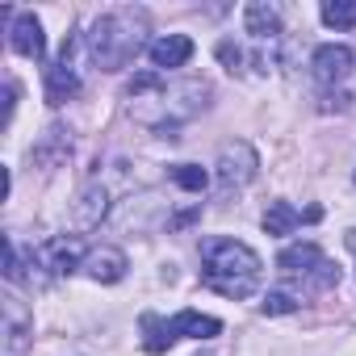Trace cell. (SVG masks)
<instances>
[{"mask_svg":"<svg viewBox=\"0 0 356 356\" xmlns=\"http://www.w3.org/2000/svg\"><path fill=\"white\" fill-rule=\"evenodd\" d=\"M218 59L227 63V72H239V67H243V51H239L235 42H218Z\"/></svg>","mask_w":356,"mask_h":356,"instance_id":"ffe728a7","label":"cell"},{"mask_svg":"<svg viewBox=\"0 0 356 356\" xmlns=\"http://www.w3.org/2000/svg\"><path fill=\"white\" fill-rule=\"evenodd\" d=\"M76 92H80V76H76V67L67 59H59L55 67H47V101L51 105H63Z\"/></svg>","mask_w":356,"mask_h":356,"instance_id":"30bf717a","label":"cell"},{"mask_svg":"<svg viewBox=\"0 0 356 356\" xmlns=\"http://www.w3.org/2000/svg\"><path fill=\"white\" fill-rule=\"evenodd\" d=\"M243 26H248V34L252 38H273L277 30H281V9L277 5H268V0H252L248 5V13H243Z\"/></svg>","mask_w":356,"mask_h":356,"instance_id":"8fae6325","label":"cell"},{"mask_svg":"<svg viewBox=\"0 0 356 356\" xmlns=\"http://www.w3.org/2000/svg\"><path fill=\"white\" fill-rule=\"evenodd\" d=\"M30 343V327L17 310V298H5V356H22Z\"/></svg>","mask_w":356,"mask_h":356,"instance_id":"4fadbf2b","label":"cell"},{"mask_svg":"<svg viewBox=\"0 0 356 356\" xmlns=\"http://www.w3.org/2000/svg\"><path fill=\"white\" fill-rule=\"evenodd\" d=\"M84 273L92 281H101V285H113V281L126 277V256L118 248H97V252L84 256Z\"/></svg>","mask_w":356,"mask_h":356,"instance_id":"9c48e42d","label":"cell"},{"mask_svg":"<svg viewBox=\"0 0 356 356\" xmlns=\"http://www.w3.org/2000/svg\"><path fill=\"white\" fill-rule=\"evenodd\" d=\"M172 331L176 335H189V339H214L222 331V323L214 314H197V310H181L172 318Z\"/></svg>","mask_w":356,"mask_h":356,"instance_id":"5bb4252c","label":"cell"},{"mask_svg":"<svg viewBox=\"0 0 356 356\" xmlns=\"http://www.w3.org/2000/svg\"><path fill=\"white\" fill-rule=\"evenodd\" d=\"M352 63H356V59H352V51H348V47L327 42V47H318V51H314L310 72H314V80H318V84H339V80H348Z\"/></svg>","mask_w":356,"mask_h":356,"instance_id":"5b68a950","label":"cell"},{"mask_svg":"<svg viewBox=\"0 0 356 356\" xmlns=\"http://www.w3.org/2000/svg\"><path fill=\"white\" fill-rule=\"evenodd\" d=\"M256 168H260V159H256V151L239 138V143H222V151H218V181L227 185V189H239V185H248L252 176H256Z\"/></svg>","mask_w":356,"mask_h":356,"instance_id":"277c9868","label":"cell"},{"mask_svg":"<svg viewBox=\"0 0 356 356\" xmlns=\"http://www.w3.org/2000/svg\"><path fill=\"white\" fill-rule=\"evenodd\" d=\"M147 55H151V63H155L159 72L185 67V63L193 59V38H189V34H168V38H155V42L147 47Z\"/></svg>","mask_w":356,"mask_h":356,"instance_id":"ba28073f","label":"cell"},{"mask_svg":"<svg viewBox=\"0 0 356 356\" xmlns=\"http://www.w3.org/2000/svg\"><path fill=\"white\" fill-rule=\"evenodd\" d=\"M143 34H147V17L134 9H109L92 22L88 34V55L101 72H118L126 63L138 59L143 51Z\"/></svg>","mask_w":356,"mask_h":356,"instance_id":"7a4b0ae2","label":"cell"},{"mask_svg":"<svg viewBox=\"0 0 356 356\" xmlns=\"http://www.w3.org/2000/svg\"><path fill=\"white\" fill-rule=\"evenodd\" d=\"M323 22L335 30H352L356 26V0H327L323 5Z\"/></svg>","mask_w":356,"mask_h":356,"instance_id":"e0dca14e","label":"cell"},{"mask_svg":"<svg viewBox=\"0 0 356 356\" xmlns=\"http://www.w3.org/2000/svg\"><path fill=\"white\" fill-rule=\"evenodd\" d=\"M343 243H348V252H352V256H356V227H352V231H348V235H343Z\"/></svg>","mask_w":356,"mask_h":356,"instance_id":"44dd1931","label":"cell"},{"mask_svg":"<svg viewBox=\"0 0 356 356\" xmlns=\"http://www.w3.org/2000/svg\"><path fill=\"white\" fill-rule=\"evenodd\" d=\"M172 339H176L172 323H163L159 314H143V348H147L151 356H163V352L172 348Z\"/></svg>","mask_w":356,"mask_h":356,"instance_id":"9a60e30c","label":"cell"},{"mask_svg":"<svg viewBox=\"0 0 356 356\" xmlns=\"http://www.w3.org/2000/svg\"><path fill=\"white\" fill-rule=\"evenodd\" d=\"M298 222H302V214H298L289 202H273V206L264 210V231H268V235H289Z\"/></svg>","mask_w":356,"mask_h":356,"instance_id":"2e32d148","label":"cell"},{"mask_svg":"<svg viewBox=\"0 0 356 356\" xmlns=\"http://www.w3.org/2000/svg\"><path fill=\"white\" fill-rule=\"evenodd\" d=\"M9 47L26 59H42L47 55V38H42V22L34 13H17L13 30H9Z\"/></svg>","mask_w":356,"mask_h":356,"instance_id":"52a82bcc","label":"cell"},{"mask_svg":"<svg viewBox=\"0 0 356 356\" xmlns=\"http://www.w3.org/2000/svg\"><path fill=\"white\" fill-rule=\"evenodd\" d=\"M277 268L293 281H306V289H335L339 285V264H331L314 243H289L277 256Z\"/></svg>","mask_w":356,"mask_h":356,"instance_id":"3957f363","label":"cell"},{"mask_svg":"<svg viewBox=\"0 0 356 356\" xmlns=\"http://www.w3.org/2000/svg\"><path fill=\"white\" fill-rule=\"evenodd\" d=\"M34 260H38L51 277H67L72 268H84V256H80V248H76L72 239H47V243L34 252Z\"/></svg>","mask_w":356,"mask_h":356,"instance_id":"8992f818","label":"cell"},{"mask_svg":"<svg viewBox=\"0 0 356 356\" xmlns=\"http://www.w3.org/2000/svg\"><path fill=\"white\" fill-rule=\"evenodd\" d=\"M105 210H109L105 185H88V189L80 193V202H76V227H80V231H92V227L105 218Z\"/></svg>","mask_w":356,"mask_h":356,"instance_id":"7c38bea8","label":"cell"},{"mask_svg":"<svg viewBox=\"0 0 356 356\" xmlns=\"http://www.w3.org/2000/svg\"><path fill=\"white\" fill-rule=\"evenodd\" d=\"M260 310H264V314H289V310H298V298H293L289 289H273Z\"/></svg>","mask_w":356,"mask_h":356,"instance_id":"d6986e66","label":"cell"},{"mask_svg":"<svg viewBox=\"0 0 356 356\" xmlns=\"http://www.w3.org/2000/svg\"><path fill=\"white\" fill-rule=\"evenodd\" d=\"M260 273H264V264L248 243H239V239H206V248H202V281L214 293H222L231 302H243V298H252L260 289Z\"/></svg>","mask_w":356,"mask_h":356,"instance_id":"6da1fadb","label":"cell"},{"mask_svg":"<svg viewBox=\"0 0 356 356\" xmlns=\"http://www.w3.org/2000/svg\"><path fill=\"white\" fill-rule=\"evenodd\" d=\"M172 181L181 185V189H189V193H202V189L210 185V176H206V168H197V163H176V168H172Z\"/></svg>","mask_w":356,"mask_h":356,"instance_id":"ac0fdd59","label":"cell"}]
</instances>
